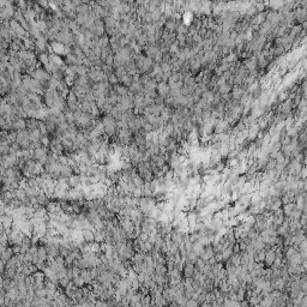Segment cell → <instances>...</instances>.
Here are the masks:
<instances>
[{
	"label": "cell",
	"mask_w": 307,
	"mask_h": 307,
	"mask_svg": "<svg viewBox=\"0 0 307 307\" xmlns=\"http://www.w3.org/2000/svg\"><path fill=\"white\" fill-rule=\"evenodd\" d=\"M135 61H136V65H137V70L139 73H148L149 71L153 70L154 66V61L153 59H150L149 56H144V55H136L135 58Z\"/></svg>",
	"instance_id": "6da1fadb"
},
{
	"label": "cell",
	"mask_w": 307,
	"mask_h": 307,
	"mask_svg": "<svg viewBox=\"0 0 307 307\" xmlns=\"http://www.w3.org/2000/svg\"><path fill=\"white\" fill-rule=\"evenodd\" d=\"M29 137H30V140H31V142H40V140H41V137H42L41 131H40L39 128L30 130V131H29Z\"/></svg>",
	"instance_id": "5bb4252c"
},
{
	"label": "cell",
	"mask_w": 307,
	"mask_h": 307,
	"mask_svg": "<svg viewBox=\"0 0 307 307\" xmlns=\"http://www.w3.org/2000/svg\"><path fill=\"white\" fill-rule=\"evenodd\" d=\"M23 14H24V17L27 18V21H28V22L29 21H32V19H34V17H35V13L32 12V10H28V11H25Z\"/></svg>",
	"instance_id": "603a6c76"
},
{
	"label": "cell",
	"mask_w": 307,
	"mask_h": 307,
	"mask_svg": "<svg viewBox=\"0 0 307 307\" xmlns=\"http://www.w3.org/2000/svg\"><path fill=\"white\" fill-rule=\"evenodd\" d=\"M67 181H69V185H70V187H77V186H79V185H82V175L81 174H73L72 176H70L69 179H67Z\"/></svg>",
	"instance_id": "9c48e42d"
},
{
	"label": "cell",
	"mask_w": 307,
	"mask_h": 307,
	"mask_svg": "<svg viewBox=\"0 0 307 307\" xmlns=\"http://www.w3.org/2000/svg\"><path fill=\"white\" fill-rule=\"evenodd\" d=\"M88 77L90 78L91 82L94 83H98V82H103V81H108V77L104 74V72L102 71L101 66H90L89 72H88Z\"/></svg>",
	"instance_id": "3957f363"
},
{
	"label": "cell",
	"mask_w": 307,
	"mask_h": 307,
	"mask_svg": "<svg viewBox=\"0 0 307 307\" xmlns=\"http://www.w3.org/2000/svg\"><path fill=\"white\" fill-rule=\"evenodd\" d=\"M34 79H36V81H39L40 83L44 84V83H48L49 81H51V76H49V72H46V71H43L42 69H39V67H36L35 70L32 71V73L30 74Z\"/></svg>",
	"instance_id": "277c9868"
},
{
	"label": "cell",
	"mask_w": 307,
	"mask_h": 307,
	"mask_svg": "<svg viewBox=\"0 0 307 307\" xmlns=\"http://www.w3.org/2000/svg\"><path fill=\"white\" fill-rule=\"evenodd\" d=\"M39 119L36 118H28L27 119V130H35V128H39Z\"/></svg>",
	"instance_id": "9a60e30c"
},
{
	"label": "cell",
	"mask_w": 307,
	"mask_h": 307,
	"mask_svg": "<svg viewBox=\"0 0 307 307\" xmlns=\"http://www.w3.org/2000/svg\"><path fill=\"white\" fill-rule=\"evenodd\" d=\"M83 239L85 242L95 241V232L93 229H83Z\"/></svg>",
	"instance_id": "7c38bea8"
},
{
	"label": "cell",
	"mask_w": 307,
	"mask_h": 307,
	"mask_svg": "<svg viewBox=\"0 0 307 307\" xmlns=\"http://www.w3.org/2000/svg\"><path fill=\"white\" fill-rule=\"evenodd\" d=\"M108 83L114 86V85H116V84L119 83V78H118L115 74H112V76L108 77Z\"/></svg>",
	"instance_id": "7402d4cb"
},
{
	"label": "cell",
	"mask_w": 307,
	"mask_h": 307,
	"mask_svg": "<svg viewBox=\"0 0 307 307\" xmlns=\"http://www.w3.org/2000/svg\"><path fill=\"white\" fill-rule=\"evenodd\" d=\"M81 276H82L83 279L85 281L86 286H89V284H91V283L94 282V279H93V277H91V274H90V267L82 269V271H81Z\"/></svg>",
	"instance_id": "8fae6325"
},
{
	"label": "cell",
	"mask_w": 307,
	"mask_h": 307,
	"mask_svg": "<svg viewBox=\"0 0 307 307\" xmlns=\"http://www.w3.org/2000/svg\"><path fill=\"white\" fill-rule=\"evenodd\" d=\"M35 48H36V51L39 53H43L46 51V48H47V40L43 36L36 39L35 40Z\"/></svg>",
	"instance_id": "52a82bcc"
},
{
	"label": "cell",
	"mask_w": 307,
	"mask_h": 307,
	"mask_svg": "<svg viewBox=\"0 0 307 307\" xmlns=\"http://www.w3.org/2000/svg\"><path fill=\"white\" fill-rule=\"evenodd\" d=\"M13 128L14 131H23V130H27V120H24L23 118H18L17 120L13 121Z\"/></svg>",
	"instance_id": "30bf717a"
},
{
	"label": "cell",
	"mask_w": 307,
	"mask_h": 307,
	"mask_svg": "<svg viewBox=\"0 0 307 307\" xmlns=\"http://www.w3.org/2000/svg\"><path fill=\"white\" fill-rule=\"evenodd\" d=\"M73 282H74V284L77 286V287H84L86 283H85V281L83 279V277L79 275V276H76V277H73Z\"/></svg>",
	"instance_id": "d6986e66"
},
{
	"label": "cell",
	"mask_w": 307,
	"mask_h": 307,
	"mask_svg": "<svg viewBox=\"0 0 307 307\" xmlns=\"http://www.w3.org/2000/svg\"><path fill=\"white\" fill-rule=\"evenodd\" d=\"M157 93H158L160 96H163V97L168 96V94L170 93L169 84H167L166 82H160L158 85H157Z\"/></svg>",
	"instance_id": "8992f818"
},
{
	"label": "cell",
	"mask_w": 307,
	"mask_h": 307,
	"mask_svg": "<svg viewBox=\"0 0 307 307\" xmlns=\"http://www.w3.org/2000/svg\"><path fill=\"white\" fill-rule=\"evenodd\" d=\"M60 172H61V178H65V179H69L74 173L72 167L69 165H60Z\"/></svg>",
	"instance_id": "ba28073f"
},
{
	"label": "cell",
	"mask_w": 307,
	"mask_h": 307,
	"mask_svg": "<svg viewBox=\"0 0 307 307\" xmlns=\"http://www.w3.org/2000/svg\"><path fill=\"white\" fill-rule=\"evenodd\" d=\"M23 47L25 48V49H32V48H35V41H32V40H30L29 37H24L23 39Z\"/></svg>",
	"instance_id": "e0dca14e"
},
{
	"label": "cell",
	"mask_w": 307,
	"mask_h": 307,
	"mask_svg": "<svg viewBox=\"0 0 307 307\" xmlns=\"http://www.w3.org/2000/svg\"><path fill=\"white\" fill-rule=\"evenodd\" d=\"M102 123H103V125H104V133H106V135H108L109 137H112V136H114L115 133H118L116 131H118L119 128H118L116 120H115V118L112 116L111 114H107V115L103 118Z\"/></svg>",
	"instance_id": "7a4b0ae2"
},
{
	"label": "cell",
	"mask_w": 307,
	"mask_h": 307,
	"mask_svg": "<svg viewBox=\"0 0 307 307\" xmlns=\"http://www.w3.org/2000/svg\"><path fill=\"white\" fill-rule=\"evenodd\" d=\"M14 256V252H13V248H12V246H9L5 251L1 252V259H4V260H9L10 258H12Z\"/></svg>",
	"instance_id": "2e32d148"
},
{
	"label": "cell",
	"mask_w": 307,
	"mask_h": 307,
	"mask_svg": "<svg viewBox=\"0 0 307 307\" xmlns=\"http://www.w3.org/2000/svg\"><path fill=\"white\" fill-rule=\"evenodd\" d=\"M195 271V265L192 263H190V262H187V264L184 266V276L185 277H193Z\"/></svg>",
	"instance_id": "4fadbf2b"
},
{
	"label": "cell",
	"mask_w": 307,
	"mask_h": 307,
	"mask_svg": "<svg viewBox=\"0 0 307 307\" xmlns=\"http://www.w3.org/2000/svg\"><path fill=\"white\" fill-rule=\"evenodd\" d=\"M274 260H275V253H274V251L266 252V254H265L266 265H271V264L274 263Z\"/></svg>",
	"instance_id": "ac0fdd59"
},
{
	"label": "cell",
	"mask_w": 307,
	"mask_h": 307,
	"mask_svg": "<svg viewBox=\"0 0 307 307\" xmlns=\"http://www.w3.org/2000/svg\"><path fill=\"white\" fill-rule=\"evenodd\" d=\"M0 221H1V226H2V229H11L13 228V216H9V215H1L0 217Z\"/></svg>",
	"instance_id": "5b68a950"
},
{
	"label": "cell",
	"mask_w": 307,
	"mask_h": 307,
	"mask_svg": "<svg viewBox=\"0 0 307 307\" xmlns=\"http://www.w3.org/2000/svg\"><path fill=\"white\" fill-rule=\"evenodd\" d=\"M70 281H71V279H69L67 276L60 277V279H59V286H60V287H63V288H65V287H66V286H67V284L70 283Z\"/></svg>",
	"instance_id": "ffe728a7"
},
{
	"label": "cell",
	"mask_w": 307,
	"mask_h": 307,
	"mask_svg": "<svg viewBox=\"0 0 307 307\" xmlns=\"http://www.w3.org/2000/svg\"><path fill=\"white\" fill-rule=\"evenodd\" d=\"M71 253V250L70 248H66V247H63V246H60V250H59V256H61V257H64V258H66L69 254Z\"/></svg>",
	"instance_id": "44dd1931"
}]
</instances>
